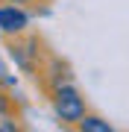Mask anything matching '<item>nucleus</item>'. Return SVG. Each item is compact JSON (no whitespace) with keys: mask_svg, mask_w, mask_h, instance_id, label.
Listing matches in <instances>:
<instances>
[{"mask_svg":"<svg viewBox=\"0 0 129 132\" xmlns=\"http://www.w3.org/2000/svg\"><path fill=\"white\" fill-rule=\"evenodd\" d=\"M9 112V97L3 94V88H0V118H3V114Z\"/></svg>","mask_w":129,"mask_h":132,"instance_id":"obj_4","label":"nucleus"},{"mask_svg":"<svg viewBox=\"0 0 129 132\" xmlns=\"http://www.w3.org/2000/svg\"><path fill=\"white\" fill-rule=\"evenodd\" d=\"M53 109H56L62 123H79L85 118V100L79 97V91H73L71 85H59L53 94Z\"/></svg>","mask_w":129,"mask_h":132,"instance_id":"obj_1","label":"nucleus"},{"mask_svg":"<svg viewBox=\"0 0 129 132\" xmlns=\"http://www.w3.org/2000/svg\"><path fill=\"white\" fill-rule=\"evenodd\" d=\"M3 3H15V6H21V3H32V0H3Z\"/></svg>","mask_w":129,"mask_h":132,"instance_id":"obj_5","label":"nucleus"},{"mask_svg":"<svg viewBox=\"0 0 129 132\" xmlns=\"http://www.w3.org/2000/svg\"><path fill=\"white\" fill-rule=\"evenodd\" d=\"M29 24V15L21 9V6H0V32H6V35H21L27 29Z\"/></svg>","mask_w":129,"mask_h":132,"instance_id":"obj_2","label":"nucleus"},{"mask_svg":"<svg viewBox=\"0 0 129 132\" xmlns=\"http://www.w3.org/2000/svg\"><path fill=\"white\" fill-rule=\"evenodd\" d=\"M76 126H79L82 132H111V123L103 120V118H97V114H85Z\"/></svg>","mask_w":129,"mask_h":132,"instance_id":"obj_3","label":"nucleus"}]
</instances>
